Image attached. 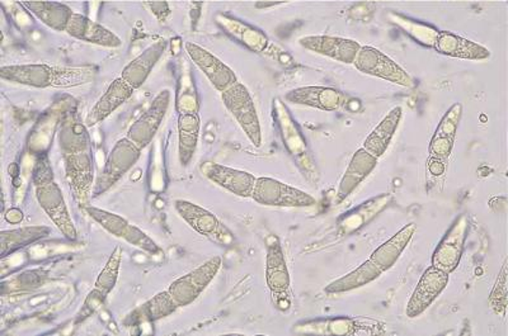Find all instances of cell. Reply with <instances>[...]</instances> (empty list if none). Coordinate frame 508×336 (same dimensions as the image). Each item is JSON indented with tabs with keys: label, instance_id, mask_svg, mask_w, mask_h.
<instances>
[{
	"label": "cell",
	"instance_id": "cell-1",
	"mask_svg": "<svg viewBox=\"0 0 508 336\" xmlns=\"http://www.w3.org/2000/svg\"><path fill=\"white\" fill-rule=\"evenodd\" d=\"M66 182L76 205L84 208L93 199L94 155L87 126L68 119L59 133Z\"/></svg>",
	"mask_w": 508,
	"mask_h": 336
},
{
	"label": "cell",
	"instance_id": "cell-2",
	"mask_svg": "<svg viewBox=\"0 0 508 336\" xmlns=\"http://www.w3.org/2000/svg\"><path fill=\"white\" fill-rule=\"evenodd\" d=\"M95 70L89 66L66 68L47 63L2 66L3 81L32 88H74L94 81Z\"/></svg>",
	"mask_w": 508,
	"mask_h": 336
},
{
	"label": "cell",
	"instance_id": "cell-3",
	"mask_svg": "<svg viewBox=\"0 0 508 336\" xmlns=\"http://www.w3.org/2000/svg\"><path fill=\"white\" fill-rule=\"evenodd\" d=\"M34 187L38 205L55 225L57 230L65 239L70 241L78 239V231L70 215L65 197L59 184L54 180L49 161H44L43 158L37 161L34 170Z\"/></svg>",
	"mask_w": 508,
	"mask_h": 336
},
{
	"label": "cell",
	"instance_id": "cell-4",
	"mask_svg": "<svg viewBox=\"0 0 508 336\" xmlns=\"http://www.w3.org/2000/svg\"><path fill=\"white\" fill-rule=\"evenodd\" d=\"M221 101L248 139L256 148H259L262 145V129L256 104L246 85L243 82H235L227 91H222Z\"/></svg>",
	"mask_w": 508,
	"mask_h": 336
},
{
	"label": "cell",
	"instance_id": "cell-5",
	"mask_svg": "<svg viewBox=\"0 0 508 336\" xmlns=\"http://www.w3.org/2000/svg\"><path fill=\"white\" fill-rule=\"evenodd\" d=\"M142 149L133 144L132 139L127 138L119 139L108 154L100 176L95 179L93 199L113 188L135 167L142 157Z\"/></svg>",
	"mask_w": 508,
	"mask_h": 336
},
{
	"label": "cell",
	"instance_id": "cell-6",
	"mask_svg": "<svg viewBox=\"0 0 508 336\" xmlns=\"http://www.w3.org/2000/svg\"><path fill=\"white\" fill-rule=\"evenodd\" d=\"M252 199L266 207L304 208L316 205V198L304 190L273 178H257Z\"/></svg>",
	"mask_w": 508,
	"mask_h": 336
},
{
	"label": "cell",
	"instance_id": "cell-7",
	"mask_svg": "<svg viewBox=\"0 0 508 336\" xmlns=\"http://www.w3.org/2000/svg\"><path fill=\"white\" fill-rule=\"evenodd\" d=\"M222 265L220 256L206 260L201 265L197 266L182 277L171 282L168 292L180 307L190 306L201 296L210 283L214 281Z\"/></svg>",
	"mask_w": 508,
	"mask_h": 336
},
{
	"label": "cell",
	"instance_id": "cell-8",
	"mask_svg": "<svg viewBox=\"0 0 508 336\" xmlns=\"http://www.w3.org/2000/svg\"><path fill=\"white\" fill-rule=\"evenodd\" d=\"M354 65L362 74L375 76L400 87L413 85L411 75L396 60L373 46H362Z\"/></svg>",
	"mask_w": 508,
	"mask_h": 336
},
{
	"label": "cell",
	"instance_id": "cell-9",
	"mask_svg": "<svg viewBox=\"0 0 508 336\" xmlns=\"http://www.w3.org/2000/svg\"><path fill=\"white\" fill-rule=\"evenodd\" d=\"M171 104V91L164 89L154 98L151 106L130 126L126 138L132 139L133 144L144 150L146 146L151 144L157 135L161 123L167 116Z\"/></svg>",
	"mask_w": 508,
	"mask_h": 336
},
{
	"label": "cell",
	"instance_id": "cell-10",
	"mask_svg": "<svg viewBox=\"0 0 508 336\" xmlns=\"http://www.w3.org/2000/svg\"><path fill=\"white\" fill-rule=\"evenodd\" d=\"M121 263H122V249L121 246L114 247L112 254L108 258L106 265L102 269L100 275L95 279L93 290L89 292L83 304L81 312L76 317V322H84L92 313L100 309L111 292L116 287L119 279Z\"/></svg>",
	"mask_w": 508,
	"mask_h": 336
},
{
	"label": "cell",
	"instance_id": "cell-11",
	"mask_svg": "<svg viewBox=\"0 0 508 336\" xmlns=\"http://www.w3.org/2000/svg\"><path fill=\"white\" fill-rule=\"evenodd\" d=\"M449 273L441 271L434 265L425 269L421 279H419L417 287L415 288L411 298H409L405 315L409 319L421 316L441 296L444 288L449 284Z\"/></svg>",
	"mask_w": 508,
	"mask_h": 336
},
{
	"label": "cell",
	"instance_id": "cell-12",
	"mask_svg": "<svg viewBox=\"0 0 508 336\" xmlns=\"http://www.w3.org/2000/svg\"><path fill=\"white\" fill-rule=\"evenodd\" d=\"M466 233H468V218L465 215H462L456 218L453 226L447 230L446 235L438 244L432 255L431 265L449 274L455 271L462 260Z\"/></svg>",
	"mask_w": 508,
	"mask_h": 336
},
{
	"label": "cell",
	"instance_id": "cell-13",
	"mask_svg": "<svg viewBox=\"0 0 508 336\" xmlns=\"http://www.w3.org/2000/svg\"><path fill=\"white\" fill-rule=\"evenodd\" d=\"M202 176L210 182L240 198H252L257 177L249 171L235 169L227 165L205 163L201 167Z\"/></svg>",
	"mask_w": 508,
	"mask_h": 336
},
{
	"label": "cell",
	"instance_id": "cell-14",
	"mask_svg": "<svg viewBox=\"0 0 508 336\" xmlns=\"http://www.w3.org/2000/svg\"><path fill=\"white\" fill-rule=\"evenodd\" d=\"M184 49L189 53L190 59L192 60L197 68L201 70L203 75L208 78L216 91L222 93L235 82H238L234 70L229 68L227 63L222 62L209 50L203 49V47L193 43H184Z\"/></svg>",
	"mask_w": 508,
	"mask_h": 336
},
{
	"label": "cell",
	"instance_id": "cell-15",
	"mask_svg": "<svg viewBox=\"0 0 508 336\" xmlns=\"http://www.w3.org/2000/svg\"><path fill=\"white\" fill-rule=\"evenodd\" d=\"M298 43L310 53L347 65H354L362 47L352 38L336 36H305L298 40Z\"/></svg>",
	"mask_w": 508,
	"mask_h": 336
},
{
	"label": "cell",
	"instance_id": "cell-16",
	"mask_svg": "<svg viewBox=\"0 0 508 336\" xmlns=\"http://www.w3.org/2000/svg\"><path fill=\"white\" fill-rule=\"evenodd\" d=\"M174 208L180 217L202 236L210 237V239L227 236L224 235L227 233V228L222 226L220 220L201 206L186 201V199H177L174 202Z\"/></svg>",
	"mask_w": 508,
	"mask_h": 336
},
{
	"label": "cell",
	"instance_id": "cell-17",
	"mask_svg": "<svg viewBox=\"0 0 508 336\" xmlns=\"http://www.w3.org/2000/svg\"><path fill=\"white\" fill-rule=\"evenodd\" d=\"M379 163V158L374 157L364 148L358 149L357 151L352 155L351 160L346 168L345 174H343L341 182H339L338 190H337L336 202L342 203L346 198H348L358 186L370 174L373 173L375 168Z\"/></svg>",
	"mask_w": 508,
	"mask_h": 336
},
{
	"label": "cell",
	"instance_id": "cell-18",
	"mask_svg": "<svg viewBox=\"0 0 508 336\" xmlns=\"http://www.w3.org/2000/svg\"><path fill=\"white\" fill-rule=\"evenodd\" d=\"M133 91H135V89L130 87L121 76L114 79L107 91L89 110L87 117H85V126L93 127L103 122L114 110H119L132 97Z\"/></svg>",
	"mask_w": 508,
	"mask_h": 336
},
{
	"label": "cell",
	"instance_id": "cell-19",
	"mask_svg": "<svg viewBox=\"0 0 508 336\" xmlns=\"http://www.w3.org/2000/svg\"><path fill=\"white\" fill-rule=\"evenodd\" d=\"M288 103L316 108L323 112H336L343 106V95L336 89L328 87H301L292 89L285 95Z\"/></svg>",
	"mask_w": 508,
	"mask_h": 336
},
{
	"label": "cell",
	"instance_id": "cell-20",
	"mask_svg": "<svg viewBox=\"0 0 508 336\" xmlns=\"http://www.w3.org/2000/svg\"><path fill=\"white\" fill-rule=\"evenodd\" d=\"M65 32L75 40L108 47V49H116L122 44V41L112 31L107 30L103 25L94 22L93 19L76 14V13L70 18Z\"/></svg>",
	"mask_w": 508,
	"mask_h": 336
},
{
	"label": "cell",
	"instance_id": "cell-21",
	"mask_svg": "<svg viewBox=\"0 0 508 336\" xmlns=\"http://www.w3.org/2000/svg\"><path fill=\"white\" fill-rule=\"evenodd\" d=\"M167 49L168 43L165 40H159L157 43L151 44L132 62L127 63L121 72V78L135 91L142 88Z\"/></svg>",
	"mask_w": 508,
	"mask_h": 336
},
{
	"label": "cell",
	"instance_id": "cell-22",
	"mask_svg": "<svg viewBox=\"0 0 508 336\" xmlns=\"http://www.w3.org/2000/svg\"><path fill=\"white\" fill-rule=\"evenodd\" d=\"M434 49L441 55L472 62H481L491 56L489 50L482 44L447 31L437 34L434 41Z\"/></svg>",
	"mask_w": 508,
	"mask_h": 336
},
{
	"label": "cell",
	"instance_id": "cell-23",
	"mask_svg": "<svg viewBox=\"0 0 508 336\" xmlns=\"http://www.w3.org/2000/svg\"><path fill=\"white\" fill-rule=\"evenodd\" d=\"M463 106L460 103H454L444 114L440 123L436 127L434 136L430 142V152L432 158L446 160L453 152L454 142L457 129L462 122Z\"/></svg>",
	"mask_w": 508,
	"mask_h": 336
},
{
	"label": "cell",
	"instance_id": "cell-24",
	"mask_svg": "<svg viewBox=\"0 0 508 336\" xmlns=\"http://www.w3.org/2000/svg\"><path fill=\"white\" fill-rule=\"evenodd\" d=\"M178 309H180V306L171 296L170 292L165 290L159 292L151 300L132 310L123 320V323L126 326H138L142 323L159 322V320L173 315Z\"/></svg>",
	"mask_w": 508,
	"mask_h": 336
},
{
	"label": "cell",
	"instance_id": "cell-25",
	"mask_svg": "<svg viewBox=\"0 0 508 336\" xmlns=\"http://www.w3.org/2000/svg\"><path fill=\"white\" fill-rule=\"evenodd\" d=\"M415 230H417V226L415 224L405 225V227L400 228L398 233L394 234L389 240L376 247L371 254L370 259L379 266L383 273L389 271L396 264L406 246L411 244Z\"/></svg>",
	"mask_w": 508,
	"mask_h": 336
},
{
	"label": "cell",
	"instance_id": "cell-26",
	"mask_svg": "<svg viewBox=\"0 0 508 336\" xmlns=\"http://www.w3.org/2000/svg\"><path fill=\"white\" fill-rule=\"evenodd\" d=\"M21 3L38 21L57 32H65L74 14L70 6L53 0H22Z\"/></svg>",
	"mask_w": 508,
	"mask_h": 336
},
{
	"label": "cell",
	"instance_id": "cell-27",
	"mask_svg": "<svg viewBox=\"0 0 508 336\" xmlns=\"http://www.w3.org/2000/svg\"><path fill=\"white\" fill-rule=\"evenodd\" d=\"M402 107L396 106L390 110L386 116L380 120L379 125L368 133L362 148L377 158L383 157L392 144L394 135H396L400 120H402Z\"/></svg>",
	"mask_w": 508,
	"mask_h": 336
},
{
	"label": "cell",
	"instance_id": "cell-28",
	"mask_svg": "<svg viewBox=\"0 0 508 336\" xmlns=\"http://www.w3.org/2000/svg\"><path fill=\"white\" fill-rule=\"evenodd\" d=\"M178 158L182 167H189L199 145L201 120L196 112H182L178 117Z\"/></svg>",
	"mask_w": 508,
	"mask_h": 336
},
{
	"label": "cell",
	"instance_id": "cell-29",
	"mask_svg": "<svg viewBox=\"0 0 508 336\" xmlns=\"http://www.w3.org/2000/svg\"><path fill=\"white\" fill-rule=\"evenodd\" d=\"M51 234L47 226H24L3 230L0 233V258L5 259L13 253L32 245L37 241L46 239Z\"/></svg>",
	"mask_w": 508,
	"mask_h": 336
},
{
	"label": "cell",
	"instance_id": "cell-30",
	"mask_svg": "<svg viewBox=\"0 0 508 336\" xmlns=\"http://www.w3.org/2000/svg\"><path fill=\"white\" fill-rule=\"evenodd\" d=\"M381 274H383V271L379 266L375 264L373 260L368 259L354 271L349 272L348 274L333 281L332 283L324 288V291L329 294L347 293V292L356 291L358 288L365 287V285L373 283Z\"/></svg>",
	"mask_w": 508,
	"mask_h": 336
},
{
	"label": "cell",
	"instance_id": "cell-31",
	"mask_svg": "<svg viewBox=\"0 0 508 336\" xmlns=\"http://www.w3.org/2000/svg\"><path fill=\"white\" fill-rule=\"evenodd\" d=\"M266 281L273 294H285L290 287V274H288V264L284 252L279 246L278 241L269 246L266 258Z\"/></svg>",
	"mask_w": 508,
	"mask_h": 336
},
{
	"label": "cell",
	"instance_id": "cell-32",
	"mask_svg": "<svg viewBox=\"0 0 508 336\" xmlns=\"http://www.w3.org/2000/svg\"><path fill=\"white\" fill-rule=\"evenodd\" d=\"M218 22L225 31H228V34L237 37L240 43L246 44L249 49L259 51V53L266 49L267 38L265 34L253 30L249 25L240 24L235 19L222 17V15H219Z\"/></svg>",
	"mask_w": 508,
	"mask_h": 336
},
{
	"label": "cell",
	"instance_id": "cell-33",
	"mask_svg": "<svg viewBox=\"0 0 508 336\" xmlns=\"http://www.w3.org/2000/svg\"><path fill=\"white\" fill-rule=\"evenodd\" d=\"M83 209L87 212V215L92 220L97 222L108 234L112 235L114 237H119V239H122L130 225V222L127 221L126 218H123L122 216L113 214V212L106 211V209L94 207V206L92 205L85 206Z\"/></svg>",
	"mask_w": 508,
	"mask_h": 336
},
{
	"label": "cell",
	"instance_id": "cell-34",
	"mask_svg": "<svg viewBox=\"0 0 508 336\" xmlns=\"http://www.w3.org/2000/svg\"><path fill=\"white\" fill-rule=\"evenodd\" d=\"M122 240L126 241L130 245L138 247L142 252L151 254V255H157V254L161 253L158 244L149 235H146L142 228L135 226V225H129L125 235L122 236Z\"/></svg>",
	"mask_w": 508,
	"mask_h": 336
},
{
	"label": "cell",
	"instance_id": "cell-35",
	"mask_svg": "<svg viewBox=\"0 0 508 336\" xmlns=\"http://www.w3.org/2000/svg\"><path fill=\"white\" fill-rule=\"evenodd\" d=\"M451 2H466V0H451Z\"/></svg>",
	"mask_w": 508,
	"mask_h": 336
}]
</instances>
